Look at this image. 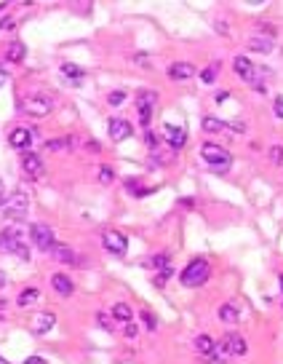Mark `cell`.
<instances>
[{
	"label": "cell",
	"mask_w": 283,
	"mask_h": 364,
	"mask_svg": "<svg viewBox=\"0 0 283 364\" xmlns=\"http://www.w3.org/2000/svg\"><path fill=\"white\" fill-rule=\"evenodd\" d=\"M5 284H8V276H5V271H0V289H3Z\"/></svg>",
	"instance_id": "obj_42"
},
{
	"label": "cell",
	"mask_w": 283,
	"mask_h": 364,
	"mask_svg": "<svg viewBox=\"0 0 283 364\" xmlns=\"http://www.w3.org/2000/svg\"><path fill=\"white\" fill-rule=\"evenodd\" d=\"M88 150H91V153H99V142H88Z\"/></svg>",
	"instance_id": "obj_43"
},
{
	"label": "cell",
	"mask_w": 283,
	"mask_h": 364,
	"mask_svg": "<svg viewBox=\"0 0 283 364\" xmlns=\"http://www.w3.org/2000/svg\"><path fill=\"white\" fill-rule=\"evenodd\" d=\"M224 345H227V351H230V356H243L248 351V345H246V340H243V335H238V332H230V335H224Z\"/></svg>",
	"instance_id": "obj_12"
},
{
	"label": "cell",
	"mask_w": 283,
	"mask_h": 364,
	"mask_svg": "<svg viewBox=\"0 0 283 364\" xmlns=\"http://www.w3.org/2000/svg\"><path fill=\"white\" fill-rule=\"evenodd\" d=\"M166 139H168V145L174 147V150H179V147L187 142V134H184V129L182 126H174V123H166Z\"/></svg>",
	"instance_id": "obj_14"
},
{
	"label": "cell",
	"mask_w": 283,
	"mask_h": 364,
	"mask_svg": "<svg viewBox=\"0 0 283 364\" xmlns=\"http://www.w3.org/2000/svg\"><path fill=\"white\" fill-rule=\"evenodd\" d=\"M48 254H51V260H59V263H67V265L78 263V260H75V252H72L67 244H54V247L48 249Z\"/></svg>",
	"instance_id": "obj_15"
},
{
	"label": "cell",
	"mask_w": 283,
	"mask_h": 364,
	"mask_svg": "<svg viewBox=\"0 0 283 364\" xmlns=\"http://www.w3.org/2000/svg\"><path fill=\"white\" fill-rule=\"evenodd\" d=\"M24 54H27V46L21 43V41L8 43V48H5V59H8L11 65H19V62L24 59Z\"/></svg>",
	"instance_id": "obj_19"
},
{
	"label": "cell",
	"mask_w": 283,
	"mask_h": 364,
	"mask_svg": "<svg viewBox=\"0 0 283 364\" xmlns=\"http://www.w3.org/2000/svg\"><path fill=\"white\" fill-rule=\"evenodd\" d=\"M195 348H198V354H201V356H208V354H211V348H214V340L208 338V335H198V338H195Z\"/></svg>",
	"instance_id": "obj_26"
},
{
	"label": "cell",
	"mask_w": 283,
	"mask_h": 364,
	"mask_svg": "<svg viewBox=\"0 0 283 364\" xmlns=\"http://www.w3.org/2000/svg\"><path fill=\"white\" fill-rule=\"evenodd\" d=\"M54 324H56V316L54 314H40V316L35 318V324H32V332H35V335H46Z\"/></svg>",
	"instance_id": "obj_21"
},
{
	"label": "cell",
	"mask_w": 283,
	"mask_h": 364,
	"mask_svg": "<svg viewBox=\"0 0 283 364\" xmlns=\"http://www.w3.org/2000/svg\"><path fill=\"white\" fill-rule=\"evenodd\" d=\"M24 364H46V362H43L40 356H30V359H27Z\"/></svg>",
	"instance_id": "obj_40"
},
{
	"label": "cell",
	"mask_w": 283,
	"mask_h": 364,
	"mask_svg": "<svg viewBox=\"0 0 283 364\" xmlns=\"http://www.w3.org/2000/svg\"><path fill=\"white\" fill-rule=\"evenodd\" d=\"M217 316H219V321H224V324H238V321H241V314H238V305L235 303L219 305Z\"/></svg>",
	"instance_id": "obj_18"
},
{
	"label": "cell",
	"mask_w": 283,
	"mask_h": 364,
	"mask_svg": "<svg viewBox=\"0 0 283 364\" xmlns=\"http://www.w3.org/2000/svg\"><path fill=\"white\" fill-rule=\"evenodd\" d=\"M51 110H54V99L48 94H30L24 99V113H30L35 118H46L51 115Z\"/></svg>",
	"instance_id": "obj_5"
},
{
	"label": "cell",
	"mask_w": 283,
	"mask_h": 364,
	"mask_svg": "<svg viewBox=\"0 0 283 364\" xmlns=\"http://www.w3.org/2000/svg\"><path fill=\"white\" fill-rule=\"evenodd\" d=\"M30 241L35 244L38 249L48 252V249L56 244V238H54V230H51L46 223H35V225H30Z\"/></svg>",
	"instance_id": "obj_6"
},
{
	"label": "cell",
	"mask_w": 283,
	"mask_h": 364,
	"mask_svg": "<svg viewBox=\"0 0 283 364\" xmlns=\"http://www.w3.org/2000/svg\"><path fill=\"white\" fill-rule=\"evenodd\" d=\"M270 161H273L275 166H281V163H283V147H281V145H273V147H270Z\"/></svg>",
	"instance_id": "obj_29"
},
{
	"label": "cell",
	"mask_w": 283,
	"mask_h": 364,
	"mask_svg": "<svg viewBox=\"0 0 283 364\" xmlns=\"http://www.w3.org/2000/svg\"><path fill=\"white\" fill-rule=\"evenodd\" d=\"M96 321H99V327L104 329V332H115V327H112V321L107 318V314H96Z\"/></svg>",
	"instance_id": "obj_31"
},
{
	"label": "cell",
	"mask_w": 283,
	"mask_h": 364,
	"mask_svg": "<svg viewBox=\"0 0 283 364\" xmlns=\"http://www.w3.org/2000/svg\"><path fill=\"white\" fill-rule=\"evenodd\" d=\"M201 156H203V161H208L214 174H224L230 169V153L222 150L219 145H214V142H206L201 147Z\"/></svg>",
	"instance_id": "obj_4"
},
{
	"label": "cell",
	"mask_w": 283,
	"mask_h": 364,
	"mask_svg": "<svg viewBox=\"0 0 283 364\" xmlns=\"http://www.w3.org/2000/svg\"><path fill=\"white\" fill-rule=\"evenodd\" d=\"M101 244H104V249L110 254H115V257H123V254L128 252L126 236H123V233H118V230H107L104 236H101Z\"/></svg>",
	"instance_id": "obj_7"
},
{
	"label": "cell",
	"mask_w": 283,
	"mask_h": 364,
	"mask_svg": "<svg viewBox=\"0 0 283 364\" xmlns=\"http://www.w3.org/2000/svg\"><path fill=\"white\" fill-rule=\"evenodd\" d=\"M233 129H235V132H246V123H241V121H233Z\"/></svg>",
	"instance_id": "obj_41"
},
{
	"label": "cell",
	"mask_w": 283,
	"mask_h": 364,
	"mask_svg": "<svg viewBox=\"0 0 283 364\" xmlns=\"http://www.w3.org/2000/svg\"><path fill=\"white\" fill-rule=\"evenodd\" d=\"M112 318H118V321H123V324H128L134 318V311L128 308L126 303H118L115 308H112Z\"/></svg>",
	"instance_id": "obj_25"
},
{
	"label": "cell",
	"mask_w": 283,
	"mask_h": 364,
	"mask_svg": "<svg viewBox=\"0 0 283 364\" xmlns=\"http://www.w3.org/2000/svg\"><path fill=\"white\" fill-rule=\"evenodd\" d=\"M192 75H195V65H190V62H174V65H168V78L171 81H190Z\"/></svg>",
	"instance_id": "obj_9"
},
{
	"label": "cell",
	"mask_w": 283,
	"mask_h": 364,
	"mask_svg": "<svg viewBox=\"0 0 283 364\" xmlns=\"http://www.w3.org/2000/svg\"><path fill=\"white\" fill-rule=\"evenodd\" d=\"M208 364H224L230 359V351H227V345H224V340H219V343H214V348H211V354L208 356H203Z\"/></svg>",
	"instance_id": "obj_16"
},
{
	"label": "cell",
	"mask_w": 283,
	"mask_h": 364,
	"mask_svg": "<svg viewBox=\"0 0 283 364\" xmlns=\"http://www.w3.org/2000/svg\"><path fill=\"white\" fill-rule=\"evenodd\" d=\"M142 318H144V327L147 329H158V321H155V316H152L150 311H142Z\"/></svg>",
	"instance_id": "obj_33"
},
{
	"label": "cell",
	"mask_w": 283,
	"mask_h": 364,
	"mask_svg": "<svg viewBox=\"0 0 283 364\" xmlns=\"http://www.w3.org/2000/svg\"><path fill=\"white\" fill-rule=\"evenodd\" d=\"M248 51H257V54H270V51L275 48L273 41L270 38H259V35H254V38H248Z\"/></svg>",
	"instance_id": "obj_20"
},
{
	"label": "cell",
	"mask_w": 283,
	"mask_h": 364,
	"mask_svg": "<svg viewBox=\"0 0 283 364\" xmlns=\"http://www.w3.org/2000/svg\"><path fill=\"white\" fill-rule=\"evenodd\" d=\"M219 67H222V65H219V62H211V65H208L206 70L201 72V81H203V83H214V78H217Z\"/></svg>",
	"instance_id": "obj_28"
},
{
	"label": "cell",
	"mask_w": 283,
	"mask_h": 364,
	"mask_svg": "<svg viewBox=\"0 0 283 364\" xmlns=\"http://www.w3.org/2000/svg\"><path fill=\"white\" fill-rule=\"evenodd\" d=\"M21 169H24V174L32 177V180L43 177V172H46V166H43V161H40L38 153H24V156H21Z\"/></svg>",
	"instance_id": "obj_8"
},
{
	"label": "cell",
	"mask_w": 283,
	"mask_h": 364,
	"mask_svg": "<svg viewBox=\"0 0 283 364\" xmlns=\"http://www.w3.org/2000/svg\"><path fill=\"white\" fill-rule=\"evenodd\" d=\"M72 145H75V139L61 136V139H48L46 145H43V150H61V147H72Z\"/></svg>",
	"instance_id": "obj_27"
},
{
	"label": "cell",
	"mask_w": 283,
	"mask_h": 364,
	"mask_svg": "<svg viewBox=\"0 0 283 364\" xmlns=\"http://www.w3.org/2000/svg\"><path fill=\"white\" fill-rule=\"evenodd\" d=\"M3 81H5V67L0 65V83H3Z\"/></svg>",
	"instance_id": "obj_44"
},
{
	"label": "cell",
	"mask_w": 283,
	"mask_h": 364,
	"mask_svg": "<svg viewBox=\"0 0 283 364\" xmlns=\"http://www.w3.org/2000/svg\"><path fill=\"white\" fill-rule=\"evenodd\" d=\"M112 177H115V174H112L110 166H101V169H99V182H101V185H110Z\"/></svg>",
	"instance_id": "obj_32"
},
{
	"label": "cell",
	"mask_w": 283,
	"mask_h": 364,
	"mask_svg": "<svg viewBox=\"0 0 283 364\" xmlns=\"http://www.w3.org/2000/svg\"><path fill=\"white\" fill-rule=\"evenodd\" d=\"M155 105H158V91H150V89L137 91V110H152Z\"/></svg>",
	"instance_id": "obj_17"
},
{
	"label": "cell",
	"mask_w": 283,
	"mask_h": 364,
	"mask_svg": "<svg viewBox=\"0 0 283 364\" xmlns=\"http://www.w3.org/2000/svg\"><path fill=\"white\" fill-rule=\"evenodd\" d=\"M275 118H281V121H283V96H275Z\"/></svg>",
	"instance_id": "obj_35"
},
{
	"label": "cell",
	"mask_w": 283,
	"mask_h": 364,
	"mask_svg": "<svg viewBox=\"0 0 283 364\" xmlns=\"http://www.w3.org/2000/svg\"><path fill=\"white\" fill-rule=\"evenodd\" d=\"M150 115H152V110H139V123L142 126H150Z\"/></svg>",
	"instance_id": "obj_36"
},
{
	"label": "cell",
	"mask_w": 283,
	"mask_h": 364,
	"mask_svg": "<svg viewBox=\"0 0 283 364\" xmlns=\"http://www.w3.org/2000/svg\"><path fill=\"white\" fill-rule=\"evenodd\" d=\"M27 212H30V198H27V193L21 187H16L14 193H8V201L3 206V217L11 220V223H19V220L27 217Z\"/></svg>",
	"instance_id": "obj_2"
},
{
	"label": "cell",
	"mask_w": 283,
	"mask_h": 364,
	"mask_svg": "<svg viewBox=\"0 0 283 364\" xmlns=\"http://www.w3.org/2000/svg\"><path fill=\"white\" fill-rule=\"evenodd\" d=\"M131 134H134V129H131V123H128V121H123V118H112V121H110V136H112V142L128 139Z\"/></svg>",
	"instance_id": "obj_10"
},
{
	"label": "cell",
	"mask_w": 283,
	"mask_h": 364,
	"mask_svg": "<svg viewBox=\"0 0 283 364\" xmlns=\"http://www.w3.org/2000/svg\"><path fill=\"white\" fill-rule=\"evenodd\" d=\"M51 287H54L61 297H70L72 289H75V284H72V278L64 276V273H54V276H51Z\"/></svg>",
	"instance_id": "obj_13"
},
{
	"label": "cell",
	"mask_w": 283,
	"mask_h": 364,
	"mask_svg": "<svg viewBox=\"0 0 283 364\" xmlns=\"http://www.w3.org/2000/svg\"><path fill=\"white\" fill-rule=\"evenodd\" d=\"M123 99H126V94H123V91H110V94H107V102H110L112 107L123 105Z\"/></svg>",
	"instance_id": "obj_30"
},
{
	"label": "cell",
	"mask_w": 283,
	"mask_h": 364,
	"mask_svg": "<svg viewBox=\"0 0 283 364\" xmlns=\"http://www.w3.org/2000/svg\"><path fill=\"white\" fill-rule=\"evenodd\" d=\"M30 142H32V132L30 129H14V132L8 134V145L14 147V150H27L30 147Z\"/></svg>",
	"instance_id": "obj_11"
},
{
	"label": "cell",
	"mask_w": 283,
	"mask_h": 364,
	"mask_svg": "<svg viewBox=\"0 0 283 364\" xmlns=\"http://www.w3.org/2000/svg\"><path fill=\"white\" fill-rule=\"evenodd\" d=\"M0 249L8 254H16L19 260H30V247L24 244V236H21L19 228H5L0 233Z\"/></svg>",
	"instance_id": "obj_1"
},
{
	"label": "cell",
	"mask_w": 283,
	"mask_h": 364,
	"mask_svg": "<svg viewBox=\"0 0 283 364\" xmlns=\"http://www.w3.org/2000/svg\"><path fill=\"white\" fill-rule=\"evenodd\" d=\"M5 305H8V300H3V297H0V311H3Z\"/></svg>",
	"instance_id": "obj_45"
},
{
	"label": "cell",
	"mask_w": 283,
	"mask_h": 364,
	"mask_svg": "<svg viewBox=\"0 0 283 364\" xmlns=\"http://www.w3.org/2000/svg\"><path fill=\"white\" fill-rule=\"evenodd\" d=\"M281 289H283V276H281Z\"/></svg>",
	"instance_id": "obj_47"
},
{
	"label": "cell",
	"mask_w": 283,
	"mask_h": 364,
	"mask_svg": "<svg viewBox=\"0 0 283 364\" xmlns=\"http://www.w3.org/2000/svg\"><path fill=\"white\" fill-rule=\"evenodd\" d=\"M137 335H139V327H137L134 321H128V324H126V338H128V340H134Z\"/></svg>",
	"instance_id": "obj_34"
},
{
	"label": "cell",
	"mask_w": 283,
	"mask_h": 364,
	"mask_svg": "<svg viewBox=\"0 0 283 364\" xmlns=\"http://www.w3.org/2000/svg\"><path fill=\"white\" fill-rule=\"evenodd\" d=\"M14 27V19H0V30H11Z\"/></svg>",
	"instance_id": "obj_39"
},
{
	"label": "cell",
	"mask_w": 283,
	"mask_h": 364,
	"mask_svg": "<svg viewBox=\"0 0 283 364\" xmlns=\"http://www.w3.org/2000/svg\"><path fill=\"white\" fill-rule=\"evenodd\" d=\"M38 297H40V289L30 287V289H21V295L16 297V303H19L21 308H27V305H35V303H38Z\"/></svg>",
	"instance_id": "obj_23"
},
{
	"label": "cell",
	"mask_w": 283,
	"mask_h": 364,
	"mask_svg": "<svg viewBox=\"0 0 283 364\" xmlns=\"http://www.w3.org/2000/svg\"><path fill=\"white\" fill-rule=\"evenodd\" d=\"M5 201H8V193H5V182L0 180V206H5Z\"/></svg>",
	"instance_id": "obj_37"
},
{
	"label": "cell",
	"mask_w": 283,
	"mask_h": 364,
	"mask_svg": "<svg viewBox=\"0 0 283 364\" xmlns=\"http://www.w3.org/2000/svg\"><path fill=\"white\" fill-rule=\"evenodd\" d=\"M201 126H203V132H208V134H219V132H224V129H227V123L219 121V118H214V115H206L201 121Z\"/></svg>",
	"instance_id": "obj_22"
},
{
	"label": "cell",
	"mask_w": 283,
	"mask_h": 364,
	"mask_svg": "<svg viewBox=\"0 0 283 364\" xmlns=\"http://www.w3.org/2000/svg\"><path fill=\"white\" fill-rule=\"evenodd\" d=\"M61 75L72 78V83H75V86H81V81H83V75H86V72H83L78 65H70V62H67V65H61Z\"/></svg>",
	"instance_id": "obj_24"
},
{
	"label": "cell",
	"mask_w": 283,
	"mask_h": 364,
	"mask_svg": "<svg viewBox=\"0 0 283 364\" xmlns=\"http://www.w3.org/2000/svg\"><path fill=\"white\" fill-rule=\"evenodd\" d=\"M134 62H139V67H150V59H147L144 54H137V56H134Z\"/></svg>",
	"instance_id": "obj_38"
},
{
	"label": "cell",
	"mask_w": 283,
	"mask_h": 364,
	"mask_svg": "<svg viewBox=\"0 0 283 364\" xmlns=\"http://www.w3.org/2000/svg\"><path fill=\"white\" fill-rule=\"evenodd\" d=\"M0 364H11V362H8V359H3V356H0Z\"/></svg>",
	"instance_id": "obj_46"
},
{
	"label": "cell",
	"mask_w": 283,
	"mask_h": 364,
	"mask_svg": "<svg viewBox=\"0 0 283 364\" xmlns=\"http://www.w3.org/2000/svg\"><path fill=\"white\" fill-rule=\"evenodd\" d=\"M208 273H211L208 260L195 257V260H190V263H187V268L179 273V281H182L184 287H201V284H206Z\"/></svg>",
	"instance_id": "obj_3"
}]
</instances>
